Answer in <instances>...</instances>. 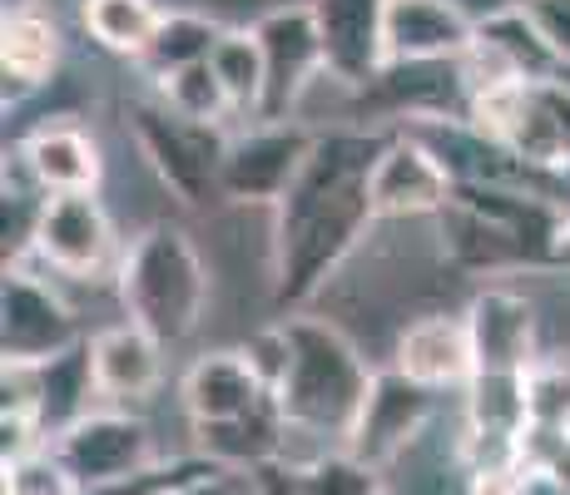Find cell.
<instances>
[{"label":"cell","mask_w":570,"mask_h":495,"mask_svg":"<svg viewBox=\"0 0 570 495\" xmlns=\"http://www.w3.org/2000/svg\"><path fill=\"white\" fill-rule=\"evenodd\" d=\"M556 179H561V189L570 194V164H566V169H561V174H556Z\"/></svg>","instance_id":"cell-31"},{"label":"cell","mask_w":570,"mask_h":495,"mask_svg":"<svg viewBox=\"0 0 570 495\" xmlns=\"http://www.w3.org/2000/svg\"><path fill=\"white\" fill-rule=\"evenodd\" d=\"M218 40H224L218 20L194 16V10H164V26L145 55V65L155 70V80H164V75H179V70H189V65L214 60Z\"/></svg>","instance_id":"cell-23"},{"label":"cell","mask_w":570,"mask_h":495,"mask_svg":"<svg viewBox=\"0 0 570 495\" xmlns=\"http://www.w3.org/2000/svg\"><path fill=\"white\" fill-rule=\"evenodd\" d=\"M40 263L65 278H100L115 263V224H109L100 194H55L36 224Z\"/></svg>","instance_id":"cell-9"},{"label":"cell","mask_w":570,"mask_h":495,"mask_svg":"<svg viewBox=\"0 0 570 495\" xmlns=\"http://www.w3.org/2000/svg\"><path fill=\"white\" fill-rule=\"evenodd\" d=\"M169 495H258V486L248 481V471H208V476L189 481V486H179Z\"/></svg>","instance_id":"cell-28"},{"label":"cell","mask_w":570,"mask_h":495,"mask_svg":"<svg viewBox=\"0 0 570 495\" xmlns=\"http://www.w3.org/2000/svg\"><path fill=\"white\" fill-rule=\"evenodd\" d=\"M476 20L456 0H387V65H456Z\"/></svg>","instance_id":"cell-13"},{"label":"cell","mask_w":570,"mask_h":495,"mask_svg":"<svg viewBox=\"0 0 570 495\" xmlns=\"http://www.w3.org/2000/svg\"><path fill=\"white\" fill-rule=\"evenodd\" d=\"M20 164H26L30 184H36L46 198L55 194H95L100 189V149L85 135L80 125H65V119H50L36 135L20 145Z\"/></svg>","instance_id":"cell-18"},{"label":"cell","mask_w":570,"mask_h":495,"mask_svg":"<svg viewBox=\"0 0 570 495\" xmlns=\"http://www.w3.org/2000/svg\"><path fill=\"white\" fill-rule=\"evenodd\" d=\"M50 451L60 456V466L75 476V486L85 491H105L115 481H129L139 471L159 466V451H155V436L139 416L129 412H90L60 432L50 442Z\"/></svg>","instance_id":"cell-4"},{"label":"cell","mask_w":570,"mask_h":495,"mask_svg":"<svg viewBox=\"0 0 570 495\" xmlns=\"http://www.w3.org/2000/svg\"><path fill=\"white\" fill-rule=\"evenodd\" d=\"M471 347H476V372H501V377H531V347H535V313L521 293L487 288L466 307Z\"/></svg>","instance_id":"cell-16"},{"label":"cell","mask_w":570,"mask_h":495,"mask_svg":"<svg viewBox=\"0 0 570 495\" xmlns=\"http://www.w3.org/2000/svg\"><path fill=\"white\" fill-rule=\"evenodd\" d=\"M372 218H426L456 204V174L426 139L397 135L387 139L367 174Z\"/></svg>","instance_id":"cell-7"},{"label":"cell","mask_w":570,"mask_h":495,"mask_svg":"<svg viewBox=\"0 0 570 495\" xmlns=\"http://www.w3.org/2000/svg\"><path fill=\"white\" fill-rule=\"evenodd\" d=\"M119 303L164 347L199 333L208 307V268L179 224H155L119 258Z\"/></svg>","instance_id":"cell-3"},{"label":"cell","mask_w":570,"mask_h":495,"mask_svg":"<svg viewBox=\"0 0 570 495\" xmlns=\"http://www.w3.org/2000/svg\"><path fill=\"white\" fill-rule=\"evenodd\" d=\"M382 145L387 139L367 135H327L313 145L293 194L278 204L273 288H278L283 307L308 303L372 224L367 174Z\"/></svg>","instance_id":"cell-1"},{"label":"cell","mask_w":570,"mask_h":495,"mask_svg":"<svg viewBox=\"0 0 570 495\" xmlns=\"http://www.w3.org/2000/svg\"><path fill=\"white\" fill-rule=\"evenodd\" d=\"M507 154L517 164H525V169H551V174L566 169L570 164V85L566 80L525 85Z\"/></svg>","instance_id":"cell-20"},{"label":"cell","mask_w":570,"mask_h":495,"mask_svg":"<svg viewBox=\"0 0 570 495\" xmlns=\"http://www.w3.org/2000/svg\"><path fill=\"white\" fill-rule=\"evenodd\" d=\"M263 65H268V99H263V125H293L303 99L327 75L323 36H317L313 6H278L254 26Z\"/></svg>","instance_id":"cell-6"},{"label":"cell","mask_w":570,"mask_h":495,"mask_svg":"<svg viewBox=\"0 0 570 495\" xmlns=\"http://www.w3.org/2000/svg\"><path fill=\"white\" fill-rule=\"evenodd\" d=\"M288 495H387V491H382L377 466L357 461L353 451H333V456L313 461L308 471H293Z\"/></svg>","instance_id":"cell-25"},{"label":"cell","mask_w":570,"mask_h":495,"mask_svg":"<svg viewBox=\"0 0 570 495\" xmlns=\"http://www.w3.org/2000/svg\"><path fill=\"white\" fill-rule=\"evenodd\" d=\"M184 412L194 426H228L244 416L273 406V392L258 382L244 352H204L189 372H184Z\"/></svg>","instance_id":"cell-15"},{"label":"cell","mask_w":570,"mask_h":495,"mask_svg":"<svg viewBox=\"0 0 570 495\" xmlns=\"http://www.w3.org/2000/svg\"><path fill=\"white\" fill-rule=\"evenodd\" d=\"M525 16H531V26L541 30L546 50L556 55V65L570 70V0H531V6H521Z\"/></svg>","instance_id":"cell-27"},{"label":"cell","mask_w":570,"mask_h":495,"mask_svg":"<svg viewBox=\"0 0 570 495\" xmlns=\"http://www.w3.org/2000/svg\"><path fill=\"white\" fill-rule=\"evenodd\" d=\"M135 139L149 154L164 189H174L179 204H204L224 179V154L228 139L208 125L169 115L164 105H139L135 109Z\"/></svg>","instance_id":"cell-5"},{"label":"cell","mask_w":570,"mask_h":495,"mask_svg":"<svg viewBox=\"0 0 570 495\" xmlns=\"http://www.w3.org/2000/svg\"><path fill=\"white\" fill-rule=\"evenodd\" d=\"M313 145H317V135L303 125L248 129V135L228 139L218 189L228 198H238V204H283V198L293 194V184H298Z\"/></svg>","instance_id":"cell-8"},{"label":"cell","mask_w":570,"mask_h":495,"mask_svg":"<svg viewBox=\"0 0 570 495\" xmlns=\"http://www.w3.org/2000/svg\"><path fill=\"white\" fill-rule=\"evenodd\" d=\"M80 20L100 50L145 60L149 46H155V36H159V26H164V10L155 0H85Z\"/></svg>","instance_id":"cell-21"},{"label":"cell","mask_w":570,"mask_h":495,"mask_svg":"<svg viewBox=\"0 0 570 495\" xmlns=\"http://www.w3.org/2000/svg\"><path fill=\"white\" fill-rule=\"evenodd\" d=\"M426 416H432V392L407 382L402 372H372V387L363 402V416H357L353 436H347V451L367 466H387V461L407 456V446L422 436Z\"/></svg>","instance_id":"cell-12"},{"label":"cell","mask_w":570,"mask_h":495,"mask_svg":"<svg viewBox=\"0 0 570 495\" xmlns=\"http://www.w3.org/2000/svg\"><path fill=\"white\" fill-rule=\"evenodd\" d=\"M521 495H570V481H566L561 466L525 461V466H521Z\"/></svg>","instance_id":"cell-29"},{"label":"cell","mask_w":570,"mask_h":495,"mask_svg":"<svg viewBox=\"0 0 570 495\" xmlns=\"http://www.w3.org/2000/svg\"><path fill=\"white\" fill-rule=\"evenodd\" d=\"M159 105L169 109V115H179V119H189V125H208V129H218L228 115H234V105H228V95H224V85H218V75H214V65H189V70H179V75H164L159 80Z\"/></svg>","instance_id":"cell-24"},{"label":"cell","mask_w":570,"mask_h":495,"mask_svg":"<svg viewBox=\"0 0 570 495\" xmlns=\"http://www.w3.org/2000/svg\"><path fill=\"white\" fill-rule=\"evenodd\" d=\"M0 347H6V367H40V362L60 357V352L80 347L75 343V317L70 307L55 297L40 278L20 268H6V293H0Z\"/></svg>","instance_id":"cell-11"},{"label":"cell","mask_w":570,"mask_h":495,"mask_svg":"<svg viewBox=\"0 0 570 495\" xmlns=\"http://www.w3.org/2000/svg\"><path fill=\"white\" fill-rule=\"evenodd\" d=\"M60 65V26L46 6L36 0H10L6 20H0V75H6V95L40 90L55 80Z\"/></svg>","instance_id":"cell-19"},{"label":"cell","mask_w":570,"mask_h":495,"mask_svg":"<svg viewBox=\"0 0 570 495\" xmlns=\"http://www.w3.org/2000/svg\"><path fill=\"white\" fill-rule=\"evenodd\" d=\"M283 327H288V372L273 392L283 426L323 446L343 442L347 451V436H353L372 387L363 352L323 317H293Z\"/></svg>","instance_id":"cell-2"},{"label":"cell","mask_w":570,"mask_h":495,"mask_svg":"<svg viewBox=\"0 0 570 495\" xmlns=\"http://www.w3.org/2000/svg\"><path fill=\"white\" fill-rule=\"evenodd\" d=\"M6 495H80V486L50 446H36L6 461Z\"/></svg>","instance_id":"cell-26"},{"label":"cell","mask_w":570,"mask_h":495,"mask_svg":"<svg viewBox=\"0 0 570 495\" xmlns=\"http://www.w3.org/2000/svg\"><path fill=\"white\" fill-rule=\"evenodd\" d=\"M214 75L224 85L234 115H254L263 119V99H268V65H263V46L254 30H224L214 50Z\"/></svg>","instance_id":"cell-22"},{"label":"cell","mask_w":570,"mask_h":495,"mask_svg":"<svg viewBox=\"0 0 570 495\" xmlns=\"http://www.w3.org/2000/svg\"><path fill=\"white\" fill-rule=\"evenodd\" d=\"M85 347H90L95 392L105 402H149L164 387V343L129 317L100 327Z\"/></svg>","instance_id":"cell-17"},{"label":"cell","mask_w":570,"mask_h":495,"mask_svg":"<svg viewBox=\"0 0 570 495\" xmlns=\"http://www.w3.org/2000/svg\"><path fill=\"white\" fill-rule=\"evenodd\" d=\"M392 372L426 392L471 387L476 377V347H471V327L456 313H426L402 327L397 352H392Z\"/></svg>","instance_id":"cell-14"},{"label":"cell","mask_w":570,"mask_h":495,"mask_svg":"<svg viewBox=\"0 0 570 495\" xmlns=\"http://www.w3.org/2000/svg\"><path fill=\"white\" fill-rule=\"evenodd\" d=\"M323 36L327 75L367 90L387 70V0H308Z\"/></svg>","instance_id":"cell-10"},{"label":"cell","mask_w":570,"mask_h":495,"mask_svg":"<svg viewBox=\"0 0 570 495\" xmlns=\"http://www.w3.org/2000/svg\"><path fill=\"white\" fill-rule=\"evenodd\" d=\"M546 258H551V263H566V268H570V214L561 218V224H556V238H551V248H546Z\"/></svg>","instance_id":"cell-30"}]
</instances>
